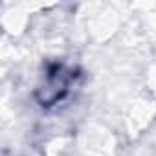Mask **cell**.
<instances>
[{"instance_id":"cell-1","label":"cell","mask_w":156,"mask_h":156,"mask_svg":"<svg viewBox=\"0 0 156 156\" xmlns=\"http://www.w3.org/2000/svg\"><path fill=\"white\" fill-rule=\"evenodd\" d=\"M75 81V73L73 70L64 68L62 64H53L48 68L46 73V83L41 88L42 96H41V105L50 107L53 103H59L66 98V94L70 92L72 83Z\"/></svg>"}]
</instances>
